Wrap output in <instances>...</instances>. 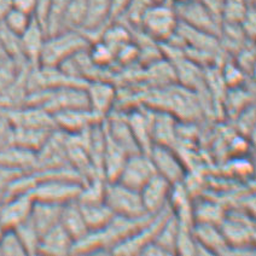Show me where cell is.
Listing matches in <instances>:
<instances>
[{
	"mask_svg": "<svg viewBox=\"0 0 256 256\" xmlns=\"http://www.w3.org/2000/svg\"><path fill=\"white\" fill-rule=\"evenodd\" d=\"M112 22L110 18V2L109 0H87L86 16L80 32L85 34L90 42L93 36L98 34V40L106 26Z\"/></svg>",
	"mask_w": 256,
	"mask_h": 256,
	"instance_id": "obj_14",
	"label": "cell"
},
{
	"mask_svg": "<svg viewBox=\"0 0 256 256\" xmlns=\"http://www.w3.org/2000/svg\"><path fill=\"white\" fill-rule=\"evenodd\" d=\"M36 151L16 144H8L0 149V164L22 172H32L36 167Z\"/></svg>",
	"mask_w": 256,
	"mask_h": 256,
	"instance_id": "obj_19",
	"label": "cell"
},
{
	"mask_svg": "<svg viewBox=\"0 0 256 256\" xmlns=\"http://www.w3.org/2000/svg\"><path fill=\"white\" fill-rule=\"evenodd\" d=\"M178 118L166 110L155 109L152 122L154 144L174 148L178 139Z\"/></svg>",
	"mask_w": 256,
	"mask_h": 256,
	"instance_id": "obj_16",
	"label": "cell"
},
{
	"mask_svg": "<svg viewBox=\"0 0 256 256\" xmlns=\"http://www.w3.org/2000/svg\"><path fill=\"white\" fill-rule=\"evenodd\" d=\"M194 240H196L197 255H222L228 248V242L221 232L219 225L204 222H194L192 226Z\"/></svg>",
	"mask_w": 256,
	"mask_h": 256,
	"instance_id": "obj_11",
	"label": "cell"
},
{
	"mask_svg": "<svg viewBox=\"0 0 256 256\" xmlns=\"http://www.w3.org/2000/svg\"><path fill=\"white\" fill-rule=\"evenodd\" d=\"M132 130L139 149L142 152L149 154L154 146L152 142V122L155 116V109L149 106H136L132 109L122 110Z\"/></svg>",
	"mask_w": 256,
	"mask_h": 256,
	"instance_id": "obj_7",
	"label": "cell"
},
{
	"mask_svg": "<svg viewBox=\"0 0 256 256\" xmlns=\"http://www.w3.org/2000/svg\"><path fill=\"white\" fill-rule=\"evenodd\" d=\"M179 232V222L176 218L174 216L173 213L170 215L162 228H160L158 234H157L155 242L157 246H161L164 250L167 255L176 254V238H178Z\"/></svg>",
	"mask_w": 256,
	"mask_h": 256,
	"instance_id": "obj_24",
	"label": "cell"
},
{
	"mask_svg": "<svg viewBox=\"0 0 256 256\" xmlns=\"http://www.w3.org/2000/svg\"><path fill=\"white\" fill-rule=\"evenodd\" d=\"M14 230L17 236H18L20 240H21L23 248L26 250V254H38L42 234H40V232L34 226V224L32 222L30 218L23 221L22 224H20Z\"/></svg>",
	"mask_w": 256,
	"mask_h": 256,
	"instance_id": "obj_25",
	"label": "cell"
},
{
	"mask_svg": "<svg viewBox=\"0 0 256 256\" xmlns=\"http://www.w3.org/2000/svg\"><path fill=\"white\" fill-rule=\"evenodd\" d=\"M22 69L10 58L0 60V92L6 90L16 80Z\"/></svg>",
	"mask_w": 256,
	"mask_h": 256,
	"instance_id": "obj_33",
	"label": "cell"
},
{
	"mask_svg": "<svg viewBox=\"0 0 256 256\" xmlns=\"http://www.w3.org/2000/svg\"><path fill=\"white\" fill-rule=\"evenodd\" d=\"M60 224L74 240V243L82 240L90 232L78 200L63 204Z\"/></svg>",
	"mask_w": 256,
	"mask_h": 256,
	"instance_id": "obj_18",
	"label": "cell"
},
{
	"mask_svg": "<svg viewBox=\"0 0 256 256\" xmlns=\"http://www.w3.org/2000/svg\"><path fill=\"white\" fill-rule=\"evenodd\" d=\"M188 2V0H170V4H173V5L182 4V2Z\"/></svg>",
	"mask_w": 256,
	"mask_h": 256,
	"instance_id": "obj_40",
	"label": "cell"
},
{
	"mask_svg": "<svg viewBox=\"0 0 256 256\" xmlns=\"http://www.w3.org/2000/svg\"><path fill=\"white\" fill-rule=\"evenodd\" d=\"M54 130L56 128L12 127V142L36 152Z\"/></svg>",
	"mask_w": 256,
	"mask_h": 256,
	"instance_id": "obj_22",
	"label": "cell"
},
{
	"mask_svg": "<svg viewBox=\"0 0 256 256\" xmlns=\"http://www.w3.org/2000/svg\"><path fill=\"white\" fill-rule=\"evenodd\" d=\"M62 206H63L56 204V203L34 200L33 208H32V213L29 218L38 228V231L40 232V234L42 236L46 231L60 224Z\"/></svg>",
	"mask_w": 256,
	"mask_h": 256,
	"instance_id": "obj_20",
	"label": "cell"
},
{
	"mask_svg": "<svg viewBox=\"0 0 256 256\" xmlns=\"http://www.w3.org/2000/svg\"><path fill=\"white\" fill-rule=\"evenodd\" d=\"M249 5L246 0H225L221 14V23H240L246 14Z\"/></svg>",
	"mask_w": 256,
	"mask_h": 256,
	"instance_id": "obj_29",
	"label": "cell"
},
{
	"mask_svg": "<svg viewBox=\"0 0 256 256\" xmlns=\"http://www.w3.org/2000/svg\"><path fill=\"white\" fill-rule=\"evenodd\" d=\"M2 58H8L6 54H5V52H4V50H2V42H0V60H2Z\"/></svg>",
	"mask_w": 256,
	"mask_h": 256,
	"instance_id": "obj_41",
	"label": "cell"
},
{
	"mask_svg": "<svg viewBox=\"0 0 256 256\" xmlns=\"http://www.w3.org/2000/svg\"><path fill=\"white\" fill-rule=\"evenodd\" d=\"M88 54L92 62L100 68L112 69L115 64V54L102 40H96L90 44Z\"/></svg>",
	"mask_w": 256,
	"mask_h": 256,
	"instance_id": "obj_28",
	"label": "cell"
},
{
	"mask_svg": "<svg viewBox=\"0 0 256 256\" xmlns=\"http://www.w3.org/2000/svg\"><path fill=\"white\" fill-rule=\"evenodd\" d=\"M86 8L87 0H70L63 16L62 30L63 29L80 30L85 21Z\"/></svg>",
	"mask_w": 256,
	"mask_h": 256,
	"instance_id": "obj_26",
	"label": "cell"
},
{
	"mask_svg": "<svg viewBox=\"0 0 256 256\" xmlns=\"http://www.w3.org/2000/svg\"><path fill=\"white\" fill-rule=\"evenodd\" d=\"M34 198L30 192L14 194L0 202V225L2 228H14L30 216Z\"/></svg>",
	"mask_w": 256,
	"mask_h": 256,
	"instance_id": "obj_10",
	"label": "cell"
},
{
	"mask_svg": "<svg viewBox=\"0 0 256 256\" xmlns=\"http://www.w3.org/2000/svg\"><path fill=\"white\" fill-rule=\"evenodd\" d=\"M204 6L214 14L216 18L221 21V14H222V8L225 0H200Z\"/></svg>",
	"mask_w": 256,
	"mask_h": 256,
	"instance_id": "obj_38",
	"label": "cell"
},
{
	"mask_svg": "<svg viewBox=\"0 0 256 256\" xmlns=\"http://www.w3.org/2000/svg\"><path fill=\"white\" fill-rule=\"evenodd\" d=\"M11 8L34 16L36 8V0H11Z\"/></svg>",
	"mask_w": 256,
	"mask_h": 256,
	"instance_id": "obj_37",
	"label": "cell"
},
{
	"mask_svg": "<svg viewBox=\"0 0 256 256\" xmlns=\"http://www.w3.org/2000/svg\"><path fill=\"white\" fill-rule=\"evenodd\" d=\"M149 155L157 174L167 179L170 184L182 182L188 170L174 148L154 144Z\"/></svg>",
	"mask_w": 256,
	"mask_h": 256,
	"instance_id": "obj_8",
	"label": "cell"
},
{
	"mask_svg": "<svg viewBox=\"0 0 256 256\" xmlns=\"http://www.w3.org/2000/svg\"><path fill=\"white\" fill-rule=\"evenodd\" d=\"M24 172L14 170V168L6 167L4 164H0V202L6 198L8 188L12 184V182L17 176H21Z\"/></svg>",
	"mask_w": 256,
	"mask_h": 256,
	"instance_id": "obj_34",
	"label": "cell"
},
{
	"mask_svg": "<svg viewBox=\"0 0 256 256\" xmlns=\"http://www.w3.org/2000/svg\"><path fill=\"white\" fill-rule=\"evenodd\" d=\"M70 0H50L48 17L45 21V32L48 36L62 30L63 16Z\"/></svg>",
	"mask_w": 256,
	"mask_h": 256,
	"instance_id": "obj_27",
	"label": "cell"
},
{
	"mask_svg": "<svg viewBox=\"0 0 256 256\" xmlns=\"http://www.w3.org/2000/svg\"><path fill=\"white\" fill-rule=\"evenodd\" d=\"M249 5H255V0H246Z\"/></svg>",
	"mask_w": 256,
	"mask_h": 256,
	"instance_id": "obj_42",
	"label": "cell"
},
{
	"mask_svg": "<svg viewBox=\"0 0 256 256\" xmlns=\"http://www.w3.org/2000/svg\"><path fill=\"white\" fill-rule=\"evenodd\" d=\"M90 44L85 34L75 29H63L46 36L39 66H58L78 52L88 48Z\"/></svg>",
	"mask_w": 256,
	"mask_h": 256,
	"instance_id": "obj_1",
	"label": "cell"
},
{
	"mask_svg": "<svg viewBox=\"0 0 256 256\" xmlns=\"http://www.w3.org/2000/svg\"><path fill=\"white\" fill-rule=\"evenodd\" d=\"M156 174L155 166L149 154L136 152L127 157L124 167L118 176V182L130 188H140Z\"/></svg>",
	"mask_w": 256,
	"mask_h": 256,
	"instance_id": "obj_6",
	"label": "cell"
},
{
	"mask_svg": "<svg viewBox=\"0 0 256 256\" xmlns=\"http://www.w3.org/2000/svg\"><path fill=\"white\" fill-rule=\"evenodd\" d=\"M172 214V209L170 206H164L158 213L152 214L150 219L139 228L136 231L133 232L130 237L118 243L114 249L112 250V254L121 255H136L140 254V252L148 244L154 242L158 234L160 228L164 224V221L170 218Z\"/></svg>",
	"mask_w": 256,
	"mask_h": 256,
	"instance_id": "obj_4",
	"label": "cell"
},
{
	"mask_svg": "<svg viewBox=\"0 0 256 256\" xmlns=\"http://www.w3.org/2000/svg\"><path fill=\"white\" fill-rule=\"evenodd\" d=\"M104 202L118 216L138 219L148 215L142 204L140 192L121 184L118 180L106 182Z\"/></svg>",
	"mask_w": 256,
	"mask_h": 256,
	"instance_id": "obj_3",
	"label": "cell"
},
{
	"mask_svg": "<svg viewBox=\"0 0 256 256\" xmlns=\"http://www.w3.org/2000/svg\"><path fill=\"white\" fill-rule=\"evenodd\" d=\"M240 27H242L244 34L249 40H255V34H256V14H255V8L249 6L246 14H244L243 20L240 21Z\"/></svg>",
	"mask_w": 256,
	"mask_h": 256,
	"instance_id": "obj_35",
	"label": "cell"
},
{
	"mask_svg": "<svg viewBox=\"0 0 256 256\" xmlns=\"http://www.w3.org/2000/svg\"><path fill=\"white\" fill-rule=\"evenodd\" d=\"M178 24L179 18L174 5L160 0L146 8L139 28L157 42H164L176 33Z\"/></svg>",
	"mask_w": 256,
	"mask_h": 256,
	"instance_id": "obj_2",
	"label": "cell"
},
{
	"mask_svg": "<svg viewBox=\"0 0 256 256\" xmlns=\"http://www.w3.org/2000/svg\"><path fill=\"white\" fill-rule=\"evenodd\" d=\"M0 255H27L18 236L14 228H6L0 236Z\"/></svg>",
	"mask_w": 256,
	"mask_h": 256,
	"instance_id": "obj_31",
	"label": "cell"
},
{
	"mask_svg": "<svg viewBox=\"0 0 256 256\" xmlns=\"http://www.w3.org/2000/svg\"><path fill=\"white\" fill-rule=\"evenodd\" d=\"M88 109L100 118H106L112 110H114L118 91L112 81L92 80L85 87Z\"/></svg>",
	"mask_w": 256,
	"mask_h": 256,
	"instance_id": "obj_9",
	"label": "cell"
},
{
	"mask_svg": "<svg viewBox=\"0 0 256 256\" xmlns=\"http://www.w3.org/2000/svg\"><path fill=\"white\" fill-rule=\"evenodd\" d=\"M172 184L160 174H155L140 188L142 204L148 214H156L168 206Z\"/></svg>",
	"mask_w": 256,
	"mask_h": 256,
	"instance_id": "obj_13",
	"label": "cell"
},
{
	"mask_svg": "<svg viewBox=\"0 0 256 256\" xmlns=\"http://www.w3.org/2000/svg\"><path fill=\"white\" fill-rule=\"evenodd\" d=\"M110 2V18L112 21H116L122 16L130 0H109Z\"/></svg>",
	"mask_w": 256,
	"mask_h": 256,
	"instance_id": "obj_36",
	"label": "cell"
},
{
	"mask_svg": "<svg viewBox=\"0 0 256 256\" xmlns=\"http://www.w3.org/2000/svg\"><path fill=\"white\" fill-rule=\"evenodd\" d=\"M54 124L57 130H62L68 134L80 132L85 128L92 126L96 122L103 120L94 112H92L88 108H74V109H66L52 114Z\"/></svg>",
	"mask_w": 256,
	"mask_h": 256,
	"instance_id": "obj_12",
	"label": "cell"
},
{
	"mask_svg": "<svg viewBox=\"0 0 256 256\" xmlns=\"http://www.w3.org/2000/svg\"><path fill=\"white\" fill-rule=\"evenodd\" d=\"M74 240L60 224L46 231L40 238L38 254L44 255H68L72 254Z\"/></svg>",
	"mask_w": 256,
	"mask_h": 256,
	"instance_id": "obj_17",
	"label": "cell"
},
{
	"mask_svg": "<svg viewBox=\"0 0 256 256\" xmlns=\"http://www.w3.org/2000/svg\"><path fill=\"white\" fill-rule=\"evenodd\" d=\"M33 18L34 16H30V14L11 8L2 23L5 27L10 29L11 32L18 34V36H22L26 29L29 27L32 21H33Z\"/></svg>",
	"mask_w": 256,
	"mask_h": 256,
	"instance_id": "obj_30",
	"label": "cell"
},
{
	"mask_svg": "<svg viewBox=\"0 0 256 256\" xmlns=\"http://www.w3.org/2000/svg\"><path fill=\"white\" fill-rule=\"evenodd\" d=\"M78 204H80L81 212H82L84 218H85L90 232L103 228L115 216L114 212L109 208V206L104 200L87 203L78 202Z\"/></svg>",
	"mask_w": 256,
	"mask_h": 256,
	"instance_id": "obj_21",
	"label": "cell"
},
{
	"mask_svg": "<svg viewBox=\"0 0 256 256\" xmlns=\"http://www.w3.org/2000/svg\"><path fill=\"white\" fill-rule=\"evenodd\" d=\"M236 121V127H237L238 132L240 136H246V138L252 139V134L255 130V106L254 104L249 106L248 108L240 112L234 118Z\"/></svg>",
	"mask_w": 256,
	"mask_h": 256,
	"instance_id": "obj_32",
	"label": "cell"
},
{
	"mask_svg": "<svg viewBox=\"0 0 256 256\" xmlns=\"http://www.w3.org/2000/svg\"><path fill=\"white\" fill-rule=\"evenodd\" d=\"M11 8V0H0V22H2L8 10Z\"/></svg>",
	"mask_w": 256,
	"mask_h": 256,
	"instance_id": "obj_39",
	"label": "cell"
},
{
	"mask_svg": "<svg viewBox=\"0 0 256 256\" xmlns=\"http://www.w3.org/2000/svg\"><path fill=\"white\" fill-rule=\"evenodd\" d=\"M46 36L48 34L45 29L36 17L21 36L23 56L30 66H38L40 64V57H42Z\"/></svg>",
	"mask_w": 256,
	"mask_h": 256,
	"instance_id": "obj_15",
	"label": "cell"
},
{
	"mask_svg": "<svg viewBox=\"0 0 256 256\" xmlns=\"http://www.w3.org/2000/svg\"><path fill=\"white\" fill-rule=\"evenodd\" d=\"M228 208L221 202L212 198L198 200L194 204V222H204L220 225L225 218Z\"/></svg>",
	"mask_w": 256,
	"mask_h": 256,
	"instance_id": "obj_23",
	"label": "cell"
},
{
	"mask_svg": "<svg viewBox=\"0 0 256 256\" xmlns=\"http://www.w3.org/2000/svg\"><path fill=\"white\" fill-rule=\"evenodd\" d=\"M4 230H5V228H2V225H0V236H2V231H4Z\"/></svg>",
	"mask_w": 256,
	"mask_h": 256,
	"instance_id": "obj_43",
	"label": "cell"
},
{
	"mask_svg": "<svg viewBox=\"0 0 256 256\" xmlns=\"http://www.w3.org/2000/svg\"><path fill=\"white\" fill-rule=\"evenodd\" d=\"M179 21L188 27L198 29L219 38L221 21L214 16L200 0H188L174 5Z\"/></svg>",
	"mask_w": 256,
	"mask_h": 256,
	"instance_id": "obj_5",
	"label": "cell"
}]
</instances>
